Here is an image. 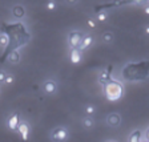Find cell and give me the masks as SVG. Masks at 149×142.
<instances>
[{"mask_svg":"<svg viewBox=\"0 0 149 142\" xmlns=\"http://www.w3.org/2000/svg\"><path fill=\"white\" fill-rule=\"evenodd\" d=\"M102 40L104 43H112L113 41V33L112 32H105V33H102Z\"/></svg>","mask_w":149,"mask_h":142,"instance_id":"14","label":"cell"},{"mask_svg":"<svg viewBox=\"0 0 149 142\" xmlns=\"http://www.w3.org/2000/svg\"><path fill=\"white\" fill-rule=\"evenodd\" d=\"M12 13H13V16H15V17L22 19V17H24V16H25V9L23 8L22 6H15L12 8Z\"/></svg>","mask_w":149,"mask_h":142,"instance_id":"10","label":"cell"},{"mask_svg":"<svg viewBox=\"0 0 149 142\" xmlns=\"http://www.w3.org/2000/svg\"><path fill=\"white\" fill-rule=\"evenodd\" d=\"M83 37H84V35L81 33V32H79V31L69 32V35H68V44H69V46H72V48H77V46H80Z\"/></svg>","mask_w":149,"mask_h":142,"instance_id":"2","label":"cell"},{"mask_svg":"<svg viewBox=\"0 0 149 142\" xmlns=\"http://www.w3.org/2000/svg\"><path fill=\"white\" fill-rule=\"evenodd\" d=\"M69 60H71L72 64L77 65L81 62V60H83V52H81L80 48H72L71 49V53H69Z\"/></svg>","mask_w":149,"mask_h":142,"instance_id":"3","label":"cell"},{"mask_svg":"<svg viewBox=\"0 0 149 142\" xmlns=\"http://www.w3.org/2000/svg\"><path fill=\"white\" fill-rule=\"evenodd\" d=\"M144 31H145V33L149 36V24H148V25H145V29H144Z\"/></svg>","mask_w":149,"mask_h":142,"instance_id":"24","label":"cell"},{"mask_svg":"<svg viewBox=\"0 0 149 142\" xmlns=\"http://www.w3.org/2000/svg\"><path fill=\"white\" fill-rule=\"evenodd\" d=\"M13 78H15V77H13L12 74H8V76H6V80H4V82L8 84V85H9V84H12V82H13Z\"/></svg>","mask_w":149,"mask_h":142,"instance_id":"19","label":"cell"},{"mask_svg":"<svg viewBox=\"0 0 149 142\" xmlns=\"http://www.w3.org/2000/svg\"><path fill=\"white\" fill-rule=\"evenodd\" d=\"M146 139H148V141H149V129L146 130Z\"/></svg>","mask_w":149,"mask_h":142,"instance_id":"25","label":"cell"},{"mask_svg":"<svg viewBox=\"0 0 149 142\" xmlns=\"http://www.w3.org/2000/svg\"><path fill=\"white\" fill-rule=\"evenodd\" d=\"M128 141L129 142H140L141 141V132H140V130H134L133 133L128 137Z\"/></svg>","mask_w":149,"mask_h":142,"instance_id":"11","label":"cell"},{"mask_svg":"<svg viewBox=\"0 0 149 142\" xmlns=\"http://www.w3.org/2000/svg\"><path fill=\"white\" fill-rule=\"evenodd\" d=\"M144 13H145V15H148V16H149V6H146L145 8H144Z\"/></svg>","mask_w":149,"mask_h":142,"instance_id":"23","label":"cell"},{"mask_svg":"<svg viewBox=\"0 0 149 142\" xmlns=\"http://www.w3.org/2000/svg\"><path fill=\"white\" fill-rule=\"evenodd\" d=\"M87 23H88V25H89L91 28H96V24H95V21H93L92 19H88Z\"/></svg>","mask_w":149,"mask_h":142,"instance_id":"20","label":"cell"},{"mask_svg":"<svg viewBox=\"0 0 149 142\" xmlns=\"http://www.w3.org/2000/svg\"><path fill=\"white\" fill-rule=\"evenodd\" d=\"M6 76H7V74L4 73L3 71H0V82H4V80H6Z\"/></svg>","mask_w":149,"mask_h":142,"instance_id":"21","label":"cell"},{"mask_svg":"<svg viewBox=\"0 0 149 142\" xmlns=\"http://www.w3.org/2000/svg\"><path fill=\"white\" fill-rule=\"evenodd\" d=\"M19 124H20V116H19V113L16 112V113H13V114L8 118V127L11 130H17Z\"/></svg>","mask_w":149,"mask_h":142,"instance_id":"7","label":"cell"},{"mask_svg":"<svg viewBox=\"0 0 149 142\" xmlns=\"http://www.w3.org/2000/svg\"><path fill=\"white\" fill-rule=\"evenodd\" d=\"M104 94L109 101H118L124 94V88L120 82L108 78L105 85H104Z\"/></svg>","mask_w":149,"mask_h":142,"instance_id":"1","label":"cell"},{"mask_svg":"<svg viewBox=\"0 0 149 142\" xmlns=\"http://www.w3.org/2000/svg\"><path fill=\"white\" fill-rule=\"evenodd\" d=\"M51 137L53 139H56V141H65V139L68 138V130L65 129V127H57V129L53 130V133Z\"/></svg>","mask_w":149,"mask_h":142,"instance_id":"4","label":"cell"},{"mask_svg":"<svg viewBox=\"0 0 149 142\" xmlns=\"http://www.w3.org/2000/svg\"><path fill=\"white\" fill-rule=\"evenodd\" d=\"M9 43V37L7 35H0V46H7Z\"/></svg>","mask_w":149,"mask_h":142,"instance_id":"16","label":"cell"},{"mask_svg":"<svg viewBox=\"0 0 149 142\" xmlns=\"http://www.w3.org/2000/svg\"><path fill=\"white\" fill-rule=\"evenodd\" d=\"M84 110H85V114L92 116V114H95V112H96V108H95L93 105H87Z\"/></svg>","mask_w":149,"mask_h":142,"instance_id":"17","label":"cell"},{"mask_svg":"<svg viewBox=\"0 0 149 142\" xmlns=\"http://www.w3.org/2000/svg\"><path fill=\"white\" fill-rule=\"evenodd\" d=\"M65 1H67L68 4H76V3L79 1V0H65Z\"/></svg>","mask_w":149,"mask_h":142,"instance_id":"22","label":"cell"},{"mask_svg":"<svg viewBox=\"0 0 149 142\" xmlns=\"http://www.w3.org/2000/svg\"><path fill=\"white\" fill-rule=\"evenodd\" d=\"M93 43V37L91 36V35H87V36L83 37V40H81V44H80V49H87V48H89L91 45H92Z\"/></svg>","mask_w":149,"mask_h":142,"instance_id":"9","label":"cell"},{"mask_svg":"<svg viewBox=\"0 0 149 142\" xmlns=\"http://www.w3.org/2000/svg\"><path fill=\"white\" fill-rule=\"evenodd\" d=\"M19 133H20V136H22L23 139H28V134H29V125L27 124V122H20L19 124Z\"/></svg>","mask_w":149,"mask_h":142,"instance_id":"8","label":"cell"},{"mask_svg":"<svg viewBox=\"0 0 149 142\" xmlns=\"http://www.w3.org/2000/svg\"><path fill=\"white\" fill-rule=\"evenodd\" d=\"M43 89H44V92L48 93V94H53V93L57 90V84L53 80H45L43 84Z\"/></svg>","mask_w":149,"mask_h":142,"instance_id":"6","label":"cell"},{"mask_svg":"<svg viewBox=\"0 0 149 142\" xmlns=\"http://www.w3.org/2000/svg\"><path fill=\"white\" fill-rule=\"evenodd\" d=\"M107 19H108V15H107L105 12H100L99 15H97V20H99V21H105Z\"/></svg>","mask_w":149,"mask_h":142,"instance_id":"18","label":"cell"},{"mask_svg":"<svg viewBox=\"0 0 149 142\" xmlns=\"http://www.w3.org/2000/svg\"><path fill=\"white\" fill-rule=\"evenodd\" d=\"M9 62H12V64H17L20 61V53L17 51H12V52L9 53V57H8Z\"/></svg>","mask_w":149,"mask_h":142,"instance_id":"12","label":"cell"},{"mask_svg":"<svg viewBox=\"0 0 149 142\" xmlns=\"http://www.w3.org/2000/svg\"><path fill=\"white\" fill-rule=\"evenodd\" d=\"M83 125H84V127L85 129H92L93 127V125H95V122H93V120L92 118H84L83 120Z\"/></svg>","mask_w":149,"mask_h":142,"instance_id":"13","label":"cell"},{"mask_svg":"<svg viewBox=\"0 0 149 142\" xmlns=\"http://www.w3.org/2000/svg\"><path fill=\"white\" fill-rule=\"evenodd\" d=\"M45 7H47V9L53 11V9H56V7H57V3H56V0H48L45 3Z\"/></svg>","mask_w":149,"mask_h":142,"instance_id":"15","label":"cell"},{"mask_svg":"<svg viewBox=\"0 0 149 142\" xmlns=\"http://www.w3.org/2000/svg\"><path fill=\"white\" fill-rule=\"evenodd\" d=\"M107 124L112 127H117L121 124V116L118 113H111L107 117Z\"/></svg>","mask_w":149,"mask_h":142,"instance_id":"5","label":"cell"}]
</instances>
